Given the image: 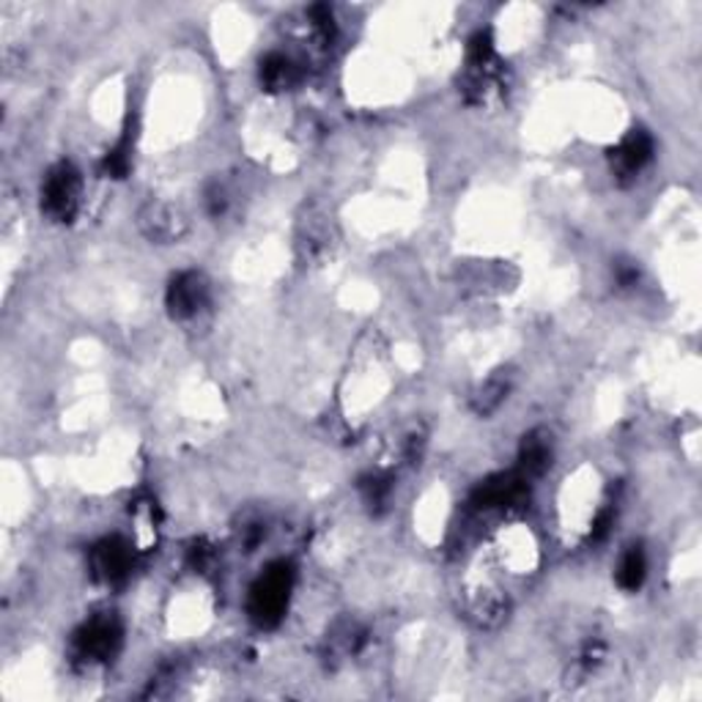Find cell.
I'll list each match as a JSON object with an SVG mask.
<instances>
[{"label":"cell","instance_id":"7402d4cb","mask_svg":"<svg viewBox=\"0 0 702 702\" xmlns=\"http://www.w3.org/2000/svg\"><path fill=\"white\" fill-rule=\"evenodd\" d=\"M615 280L621 289H632V286H637V280H639V269L634 267L632 261H621L615 267Z\"/></svg>","mask_w":702,"mask_h":702},{"label":"cell","instance_id":"ac0fdd59","mask_svg":"<svg viewBox=\"0 0 702 702\" xmlns=\"http://www.w3.org/2000/svg\"><path fill=\"white\" fill-rule=\"evenodd\" d=\"M359 491H363L365 505L381 511L392 494V480L387 475H368V478L359 480Z\"/></svg>","mask_w":702,"mask_h":702},{"label":"cell","instance_id":"ffe728a7","mask_svg":"<svg viewBox=\"0 0 702 702\" xmlns=\"http://www.w3.org/2000/svg\"><path fill=\"white\" fill-rule=\"evenodd\" d=\"M214 562H218V551H214V546L209 541H196L190 546V566L196 571H212Z\"/></svg>","mask_w":702,"mask_h":702},{"label":"cell","instance_id":"8fae6325","mask_svg":"<svg viewBox=\"0 0 702 702\" xmlns=\"http://www.w3.org/2000/svg\"><path fill=\"white\" fill-rule=\"evenodd\" d=\"M464 612H467V617L478 628L494 632V628H500L508 621L511 601L497 588H472L464 593Z\"/></svg>","mask_w":702,"mask_h":702},{"label":"cell","instance_id":"2e32d148","mask_svg":"<svg viewBox=\"0 0 702 702\" xmlns=\"http://www.w3.org/2000/svg\"><path fill=\"white\" fill-rule=\"evenodd\" d=\"M648 577V557H645L643 546H628L626 555L621 557V566H617V584H621L626 593H637L645 584Z\"/></svg>","mask_w":702,"mask_h":702},{"label":"cell","instance_id":"277c9868","mask_svg":"<svg viewBox=\"0 0 702 702\" xmlns=\"http://www.w3.org/2000/svg\"><path fill=\"white\" fill-rule=\"evenodd\" d=\"M82 176L71 163H58L42 181V212L53 223H71L80 212Z\"/></svg>","mask_w":702,"mask_h":702},{"label":"cell","instance_id":"44dd1931","mask_svg":"<svg viewBox=\"0 0 702 702\" xmlns=\"http://www.w3.org/2000/svg\"><path fill=\"white\" fill-rule=\"evenodd\" d=\"M225 209H229V196H225V190L220 185L209 187L207 192V212L212 214V218H220V214H225Z\"/></svg>","mask_w":702,"mask_h":702},{"label":"cell","instance_id":"e0dca14e","mask_svg":"<svg viewBox=\"0 0 702 702\" xmlns=\"http://www.w3.org/2000/svg\"><path fill=\"white\" fill-rule=\"evenodd\" d=\"M132 143H135V135H132V126H126L124 135L119 137L113 148L104 154L102 159V176L108 179H126L132 170Z\"/></svg>","mask_w":702,"mask_h":702},{"label":"cell","instance_id":"7c38bea8","mask_svg":"<svg viewBox=\"0 0 702 702\" xmlns=\"http://www.w3.org/2000/svg\"><path fill=\"white\" fill-rule=\"evenodd\" d=\"M365 643H368V632L357 621H338L324 639V656H327V661L338 665V661L363 654Z\"/></svg>","mask_w":702,"mask_h":702},{"label":"cell","instance_id":"6da1fadb","mask_svg":"<svg viewBox=\"0 0 702 702\" xmlns=\"http://www.w3.org/2000/svg\"><path fill=\"white\" fill-rule=\"evenodd\" d=\"M505 66L497 55V44L491 31H478L467 44V69H464L461 91L469 104H486L502 91Z\"/></svg>","mask_w":702,"mask_h":702},{"label":"cell","instance_id":"9a60e30c","mask_svg":"<svg viewBox=\"0 0 702 702\" xmlns=\"http://www.w3.org/2000/svg\"><path fill=\"white\" fill-rule=\"evenodd\" d=\"M300 66H297V60H291L289 55L269 53L267 58L261 60V86L267 88V91H289V88H294L297 82H300Z\"/></svg>","mask_w":702,"mask_h":702},{"label":"cell","instance_id":"4fadbf2b","mask_svg":"<svg viewBox=\"0 0 702 702\" xmlns=\"http://www.w3.org/2000/svg\"><path fill=\"white\" fill-rule=\"evenodd\" d=\"M511 390H513V370L500 368L472 392L469 406H472V412L478 414V417H489V414H494L497 409L508 401Z\"/></svg>","mask_w":702,"mask_h":702},{"label":"cell","instance_id":"3957f363","mask_svg":"<svg viewBox=\"0 0 702 702\" xmlns=\"http://www.w3.org/2000/svg\"><path fill=\"white\" fill-rule=\"evenodd\" d=\"M121 645H124V626L115 615L102 612L77 628L75 639H71V654L80 665H108L119 656Z\"/></svg>","mask_w":702,"mask_h":702},{"label":"cell","instance_id":"5b68a950","mask_svg":"<svg viewBox=\"0 0 702 702\" xmlns=\"http://www.w3.org/2000/svg\"><path fill=\"white\" fill-rule=\"evenodd\" d=\"M530 500V480L513 469V472H500L478 483V489L469 497V505L480 513L489 511H511L522 508Z\"/></svg>","mask_w":702,"mask_h":702},{"label":"cell","instance_id":"30bf717a","mask_svg":"<svg viewBox=\"0 0 702 702\" xmlns=\"http://www.w3.org/2000/svg\"><path fill=\"white\" fill-rule=\"evenodd\" d=\"M132 562H135V551L124 538L113 535L93 546L91 551V571L99 582L104 584H121L132 573Z\"/></svg>","mask_w":702,"mask_h":702},{"label":"cell","instance_id":"52a82bcc","mask_svg":"<svg viewBox=\"0 0 702 702\" xmlns=\"http://www.w3.org/2000/svg\"><path fill=\"white\" fill-rule=\"evenodd\" d=\"M338 234H335V223L322 207L305 209L300 218V229H297V250H300L305 264H322L324 258L333 256V247Z\"/></svg>","mask_w":702,"mask_h":702},{"label":"cell","instance_id":"5bb4252c","mask_svg":"<svg viewBox=\"0 0 702 702\" xmlns=\"http://www.w3.org/2000/svg\"><path fill=\"white\" fill-rule=\"evenodd\" d=\"M551 464V439L546 431H533L522 439V447H519V467L516 472L522 478L535 480L549 469Z\"/></svg>","mask_w":702,"mask_h":702},{"label":"cell","instance_id":"8992f818","mask_svg":"<svg viewBox=\"0 0 702 702\" xmlns=\"http://www.w3.org/2000/svg\"><path fill=\"white\" fill-rule=\"evenodd\" d=\"M209 300H212L209 280L196 269L176 275L168 283V291H165V308H168L174 322H192L207 311Z\"/></svg>","mask_w":702,"mask_h":702},{"label":"cell","instance_id":"ba28073f","mask_svg":"<svg viewBox=\"0 0 702 702\" xmlns=\"http://www.w3.org/2000/svg\"><path fill=\"white\" fill-rule=\"evenodd\" d=\"M137 229L154 245H174L187 234V218L168 201H148L137 212Z\"/></svg>","mask_w":702,"mask_h":702},{"label":"cell","instance_id":"d6986e66","mask_svg":"<svg viewBox=\"0 0 702 702\" xmlns=\"http://www.w3.org/2000/svg\"><path fill=\"white\" fill-rule=\"evenodd\" d=\"M604 656H606V648L601 639H590V643H584V648L579 650L577 656L579 676H593V672L601 667V661H604Z\"/></svg>","mask_w":702,"mask_h":702},{"label":"cell","instance_id":"7a4b0ae2","mask_svg":"<svg viewBox=\"0 0 702 702\" xmlns=\"http://www.w3.org/2000/svg\"><path fill=\"white\" fill-rule=\"evenodd\" d=\"M291 590H294V568L289 562H272L267 571L253 582L247 612L261 628H275L289 610Z\"/></svg>","mask_w":702,"mask_h":702},{"label":"cell","instance_id":"9c48e42d","mask_svg":"<svg viewBox=\"0 0 702 702\" xmlns=\"http://www.w3.org/2000/svg\"><path fill=\"white\" fill-rule=\"evenodd\" d=\"M654 159V137L645 130H632L615 148H610L612 174L621 181H632Z\"/></svg>","mask_w":702,"mask_h":702}]
</instances>
